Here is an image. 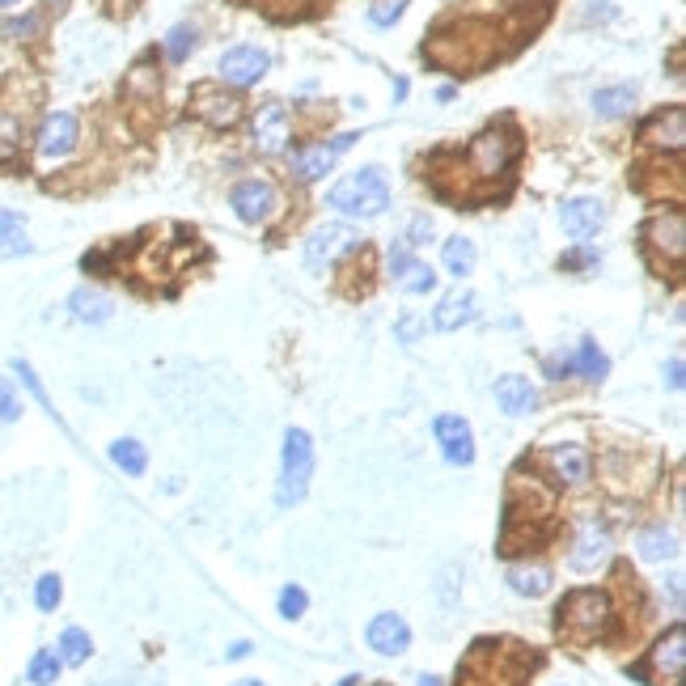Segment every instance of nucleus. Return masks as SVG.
Here are the masks:
<instances>
[{
	"label": "nucleus",
	"instance_id": "nucleus-1",
	"mask_svg": "<svg viewBox=\"0 0 686 686\" xmlns=\"http://www.w3.org/2000/svg\"><path fill=\"white\" fill-rule=\"evenodd\" d=\"M534 653L517 640H475L458 665V686H526Z\"/></svg>",
	"mask_w": 686,
	"mask_h": 686
},
{
	"label": "nucleus",
	"instance_id": "nucleus-2",
	"mask_svg": "<svg viewBox=\"0 0 686 686\" xmlns=\"http://www.w3.org/2000/svg\"><path fill=\"white\" fill-rule=\"evenodd\" d=\"M327 204L343 216H365V221H373V216H382L390 208V187H386V174L377 166H365L356 170L348 178H339V183L331 187Z\"/></svg>",
	"mask_w": 686,
	"mask_h": 686
},
{
	"label": "nucleus",
	"instance_id": "nucleus-3",
	"mask_svg": "<svg viewBox=\"0 0 686 686\" xmlns=\"http://www.w3.org/2000/svg\"><path fill=\"white\" fill-rule=\"evenodd\" d=\"M606 623H610V602H606V593H598V589H572L568 598L559 602V610H555L559 636H568L572 644L598 640L606 631Z\"/></svg>",
	"mask_w": 686,
	"mask_h": 686
},
{
	"label": "nucleus",
	"instance_id": "nucleus-4",
	"mask_svg": "<svg viewBox=\"0 0 686 686\" xmlns=\"http://www.w3.org/2000/svg\"><path fill=\"white\" fill-rule=\"evenodd\" d=\"M314 479V441L305 428H288L284 432V454H280V487H276V504L280 509H293L305 500Z\"/></svg>",
	"mask_w": 686,
	"mask_h": 686
},
{
	"label": "nucleus",
	"instance_id": "nucleus-5",
	"mask_svg": "<svg viewBox=\"0 0 686 686\" xmlns=\"http://www.w3.org/2000/svg\"><path fill=\"white\" fill-rule=\"evenodd\" d=\"M682 670H686V627L674 623L648 648V657L640 665H631L627 678H636L644 686H682Z\"/></svg>",
	"mask_w": 686,
	"mask_h": 686
},
{
	"label": "nucleus",
	"instance_id": "nucleus-6",
	"mask_svg": "<svg viewBox=\"0 0 686 686\" xmlns=\"http://www.w3.org/2000/svg\"><path fill=\"white\" fill-rule=\"evenodd\" d=\"M513 157H517V132L513 128H487L471 140V149H466V161H471L475 178H500L513 166Z\"/></svg>",
	"mask_w": 686,
	"mask_h": 686
},
{
	"label": "nucleus",
	"instance_id": "nucleus-7",
	"mask_svg": "<svg viewBox=\"0 0 686 686\" xmlns=\"http://www.w3.org/2000/svg\"><path fill=\"white\" fill-rule=\"evenodd\" d=\"M288 140H293V119H288V106L267 98L259 102L255 119H250V144L263 153V157H280L288 149Z\"/></svg>",
	"mask_w": 686,
	"mask_h": 686
},
{
	"label": "nucleus",
	"instance_id": "nucleus-8",
	"mask_svg": "<svg viewBox=\"0 0 686 686\" xmlns=\"http://www.w3.org/2000/svg\"><path fill=\"white\" fill-rule=\"evenodd\" d=\"M360 242L365 238H360L352 225H318L310 233V242H305V267H310V272H322V267H331L335 259L352 255Z\"/></svg>",
	"mask_w": 686,
	"mask_h": 686
},
{
	"label": "nucleus",
	"instance_id": "nucleus-9",
	"mask_svg": "<svg viewBox=\"0 0 686 686\" xmlns=\"http://www.w3.org/2000/svg\"><path fill=\"white\" fill-rule=\"evenodd\" d=\"M191 115L204 119L208 128H233L242 119V98L221 85H195L191 89Z\"/></svg>",
	"mask_w": 686,
	"mask_h": 686
},
{
	"label": "nucleus",
	"instance_id": "nucleus-10",
	"mask_svg": "<svg viewBox=\"0 0 686 686\" xmlns=\"http://www.w3.org/2000/svg\"><path fill=\"white\" fill-rule=\"evenodd\" d=\"M221 81L233 85V89H246V85H259L267 77V68H272V56H267L263 47H229L221 56Z\"/></svg>",
	"mask_w": 686,
	"mask_h": 686
},
{
	"label": "nucleus",
	"instance_id": "nucleus-11",
	"mask_svg": "<svg viewBox=\"0 0 686 686\" xmlns=\"http://www.w3.org/2000/svg\"><path fill=\"white\" fill-rule=\"evenodd\" d=\"M610 559V534L598 526V517H585L572 534V547H568V564L576 572H598Z\"/></svg>",
	"mask_w": 686,
	"mask_h": 686
},
{
	"label": "nucleus",
	"instance_id": "nucleus-12",
	"mask_svg": "<svg viewBox=\"0 0 686 686\" xmlns=\"http://www.w3.org/2000/svg\"><path fill=\"white\" fill-rule=\"evenodd\" d=\"M356 140H360L356 132H343V136H335L331 144H314V149L293 153V161H288V166H293V174L301 178V183H314V178H322V174L335 170V161L348 153Z\"/></svg>",
	"mask_w": 686,
	"mask_h": 686
},
{
	"label": "nucleus",
	"instance_id": "nucleus-13",
	"mask_svg": "<svg viewBox=\"0 0 686 686\" xmlns=\"http://www.w3.org/2000/svg\"><path fill=\"white\" fill-rule=\"evenodd\" d=\"M229 204H233V212H238L246 225H259V221H267V216L276 212V187L267 183V178H246V183L233 187Z\"/></svg>",
	"mask_w": 686,
	"mask_h": 686
},
{
	"label": "nucleus",
	"instance_id": "nucleus-14",
	"mask_svg": "<svg viewBox=\"0 0 686 686\" xmlns=\"http://www.w3.org/2000/svg\"><path fill=\"white\" fill-rule=\"evenodd\" d=\"M432 432H437V441H441L445 462H454V466L475 462V437H471V424H466L462 415H437Z\"/></svg>",
	"mask_w": 686,
	"mask_h": 686
},
{
	"label": "nucleus",
	"instance_id": "nucleus-15",
	"mask_svg": "<svg viewBox=\"0 0 686 686\" xmlns=\"http://www.w3.org/2000/svg\"><path fill=\"white\" fill-rule=\"evenodd\" d=\"M365 640L373 653H382V657H399L411 648V627L403 615H394V610H382V615H373L369 631H365Z\"/></svg>",
	"mask_w": 686,
	"mask_h": 686
},
{
	"label": "nucleus",
	"instance_id": "nucleus-16",
	"mask_svg": "<svg viewBox=\"0 0 686 686\" xmlns=\"http://www.w3.org/2000/svg\"><path fill=\"white\" fill-rule=\"evenodd\" d=\"M559 225H564L568 238H593V233L606 225V204L593 200V195L564 200V208H559Z\"/></svg>",
	"mask_w": 686,
	"mask_h": 686
},
{
	"label": "nucleus",
	"instance_id": "nucleus-17",
	"mask_svg": "<svg viewBox=\"0 0 686 686\" xmlns=\"http://www.w3.org/2000/svg\"><path fill=\"white\" fill-rule=\"evenodd\" d=\"M547 466H551V475H555L559 483H568V487H581V483H589V475H593L589 449L576 445V441L551 445V449H547Z\"/></svg>",
	"mask_w": 686,
	"mask_h": 686
},
{
	"label": "nucleus",
	"instance_id": "nucleus-18",
	"mask_svg": "<svg viewBox=\"0 0 686 686\" xmlns=\"http://www.w3.org/2000/svg\"><path fill=\"white\" fill-rule=\"evenodd\" d=\"M77 115H68V111H56V115H47L43 119V128H39V157L47 161H60L68 157L72 149H77Z\"/></svg>",
	"mask_w": 686,
	"mask_h": 686
},
{
	"label": "nucleus",
	"instance_id": "nucleus-19",
	"mask_svg": "<svg viewBox=\"0 0 686 686\" xmlns=\"http://www.w3.org/2000/svg\"><path fill=\"white\" fill-rule=\"evenodd\" d=\"M644 238L653 242V250H665L670 255V263H682V250H686V221H682V212H657L653 221H648L644 229Z\"/></svg>",
	"mask_w": 686,
	"mask_h": 686
},
{
	"label": "nucleus",
	"instance_id": "nucleus-20",
	"mask_svg": "<svg viewBox=\"0 0 686 686\" xmlns=\"http://www.w3.org/2000/svg\"><path fill=\"white\" fill-rule=\"evenodd\" d=\"M479 314V297L471 293V288H454V293H445L441 305L432 310V327L437 331H458L466 327V322H475Z\"/></svg>",
	"mask_w": 686,
	"mask_h": 686
},
{
	"label": "nucleus",
	"instance_id": "nucleus-21",
	"mask_svg": "<svg viewBox=\"0 0 686 686\" xmlns=\"http://www.w3.org/2000/svg\"><path fill=\"white\" fill-rule=\"evenodd\" d=\"M496 403L504 415H530L538 407V386L530 382V377H521V373H509V377H500L496 382Z\"/></svg>",
	"mask_w": 686,
	"mask_h": 686
},
{
	"label": "nucleus",
	"instance_id": "nucleus-22",
	"mask_svg": "<svg viewBox=\"0 0 686 686\" xmlns=\"http://www.w3.org/2000/svg\"><path fill=\"white\" fill-rule=\"evenodd\" d=\"M68 314L77 322H85V327H102V322H111L115 301L106 293H98V288H77V293L68 297Z\"/></svg>",
	"mask_w": 686,
	"mask_h": 686
},
{
	"label": "nucleus",
	"instance_id": "nucleus-23",
	"mask_svg": "<svg viewBox=\"0 0 686 686\" xmlns=\"http://www.w3.org/2000/svg\"><path fill=\"white\" fill-rule=\"evenodd\" d=\"M644 140H653V144H670V149H682V140H686V111L682 106H670V115H653L644 123Z\"/></svg>",
	"mask_w": 686,
	"mask_h": 686
},
{
	"label": "nucleus",
	"instance_id": "nucleus-24",
	"mask_svg": "<svg viewBox=\"0 0 686 686\" xmlns=\"http://www.w3.org/2000/svg\"><path fill=\"white\" fill-rule=\"evenodd\" d=\"M568 369L581 373L585 382H602V377L610 373V360H606V352L593 339H581V343H576V352L568 356Z\"/></svg>",
	"mask_w": 686,
	"mask_h": 686
},
{
	"label": "nucleus",
	"instance_id": "nucleus-25",
	"mask_svg": "<svg viewBox=\"0 0 686 686\" xmlns=\"http://www.w3.org/2000/svg\"><path fill=\"white\" fill-rule=\"evenodd\" d=\"M509 589L517 598H543L551 589V572L543 564H513L509 568Z\"/></svg>",
	"mask_w": 686,
	"mask_h": 686
},
{
	"label": "nucleus",
	"instance_id": "nucleus-26",
	"mask_svg": "<svg viewBox=\"0 0 686 686\" xmlns=\"http://www.w3.org/2000/svg\"><path fill=\"white\" fill-rule=\"evenodd\" d=\"M631 106H636V89L631 85H610V89H598V94H593V111L602 119H623Z\"/></svg>",
	"mask_w": 686,
	"mask_h": 686
},
{
	"label": "nucleus",
	"instance_id": "nucleus-27",
	"mask_svg": "<svg viewBox=\"0 0 686 686\" xmlns=\"http://www.w3.org/2000/svg\"><path fill=\"white\" fill-rule=\"evenodd\" d=\"M636 547H640V559H648V564H661V559H674L678 555V538L665 530V526H653V530H644L636 538Z\"/></svg>",
	"mask_w": 686,
	"mask_h": 686
},
{
	"label": "nucleus",
	"instance_id": "nucleus-28",
	"mask_svg": "<svg viewBox=\"0 0 686 686\" xmlns=\"http://www.w3.org/2000/svg\"><path fill=\"white\" fill-rule=\"evenodd\" d=\"M111 462L119 466L123 475H132V479H140L144 471H149V454H144V445L132 441V437H119V441L111 445Z\"/></svg>",
	"mask_w": 686,
	"mask_h": 686
},
{
	"label": "nucleus",
	"instance_id": "nucleus-29",
	"mask_svg": "<svg viewBox=\"0 0 686 686\" xmlns=\"http://www.w3.org/2000/svg\"><path fill=\"white\" fill-rule=\"evenodd\" d=\"M0 250L5 255H30V238H26V225H22V216L9 212V208H0Z\"/></svg>",
	"mask_w": 686,
	"mask_h": 686
},
{
	"label": "nucleus",
	"instance_id": "nucleus-30",
	"mask_svg": "<svg viewBox=\"0 0 686 686\" xmlns=\"http://www.w3.org/2000/svg\"><path fill=\"white\" fill-rule=\"evenodd\" d=\"M394 284H399V293H411V297H420V293H432L437 288V272H432L428 263L420 259H411L399 276H394Z\"/></svg>",
	"mask_w": 686,
	"mask_h": 686
},
{
	"label": "nucleus",
	"instance_id": "nucleus-31",
	"mask_svg": "<svg viewBox=\"0 0 686 686\" xmlns=\"http://www.w3.org/2000/svg\"><path fill=\"white\" fill-rule=\"evenodd\" d=\"M445 272L454 280L475 272V242L471 238H449L445 242Z\"/></svg>",
	"mask_w": 686,
	"mask_h": 686
},
{
	"label": "nucleus",
	"instance_id": "nucleus-32",
	"mask_svg": "<svg viewBox=\"0 0 686 686\" xmlns=\"http://www.w3.org/2000/svg\"><path fill=\"white\" fill-rule=\"evenodd\" d=\"M89 653H94V640H89V631H81V627H68L64 636H60L56 657H60L64 665H85V661H89Z\"/></svg>",
	"mask_w": 686,
	"mask_h": 686
},
{
	"label": "nucleus",
	"instance_id": "nucleus-33",
	"mask_svg": "<svg viewBox=\"0 0 686 686\" xmlns=\"http://www.w3.org/2000/svg\"><path fill=\"white\" fill-rule=\"evenodd\" d=\"M60 670H64V661L56 657V648H39V653L30 657V665H26V678L34 686H51L60 678Z\"/></svg>",
	"mask_w": 686,
	"mask_h": 686
},
{
	"label": "nucleus",
	"instance_id": "nucleus-34",
	"mask_svg": "<svg viewBox=\"0 0 686 686\" xmlns=\"http://www.w3.org/2000/svg\"><path fill=\"white\" fill-rule=\"evenodd\" d=\"M195 47H200V30H195L191 22H183V26H174V30H170V39H166V56H170L174 64H183Z\"/></svg>",
	"mask_w": 686,
	"mask_h": 686
},
{
	"label": "nucleus",
	"instance_id": "nucleus-35",
	"mask_svg": "<svg viewBox=\"0 0 686 686\" xmlns=\"http://www.w3.org/2000/svg\"><path fill=\"white\" fill-rule=\"evenodd\" d=\"M17 149H22V119L13 111H0V161H9Z\"/></svg>",
	"mask_w": 686,
	"mask_h": 686
},
{
	"label": "nucleus",
	"instance_id": "nucleus-36",
	"mask_svg": "<svg viewBox=\"0 0 686 686\" xmlns=\"http://www.w3.org/2000/svg\"><path fill=\"white\" fill-rule=\"evenodd\" d=\"M60 598H64V585H60V576H56V572L39 576V585H34V606H39L43 615H51V610L60 606Z\"/></svg>",
	"mask_w": 686,
	"mask_h": 686
},
{
	"label": "nucleus",
	"instance_id": "nucleus-37",
	"mask_svg": "<svg viewBox=\"0 0 686 686\" xmlns=\"http://www.w3.org/2000/svg\"><path fill=\"white\" fill-rule=\"evenodd\" d=\"M280 615L284 619H301L305 615V606H310V598H305V589L301 585H288V589H280Z\"/></svg>",
	"mask_w": 686,
	"mask_h": 686
},
{
	"label": "nucleus",
	"instance_id": "nucleus-38",
	"mask_svg": "<svg viewBox=\"0 0 686 686\" xmlns=\"http://www.w3.org/2000/svg\"><path fill=\"white\" fill-rule=\"evenodd\" d=\"M17 415H22V399H17L9 377H0V424H13Z\"/></svg>",
	"mask_w": 686,
	"mask_h": 686
},
{
	"label": "nucleus",
	"instance_id": "nucleus-39",
	"mask_svg": "<svg viewBox=\"0 0 686 686\" xmlns=\"http://www.w3.org/2000/svg\"><path fill=\"white\" fill-rule=\"evenodd\" d=\"M403 9H407V0H382V5L369 9V22L373 26H394L403 17Z\"/></svg>",
	"mask_w": 686,
	"mask_h": 686
},
{
	"label": "nucleus",
	"instance_id": "nucleus-40",
	"mask_svg": "<svg viewBox=\"0 0 686 686\" xmlns=\"http://www.w3.org/2000/svg\"><path fill=\"white\" fill-rule=\"evenodd\" d=\"M13 369L22 373V382H26V390L34 394V399H39V403H43V407L51 411V399H47V390H43V382H39V377H34V369L26 365V360H13ZM51 415H56V411H51Z\"/></svg>",
	"mask_w": 686,
	"mask_h": 686
},
{
	"label": "nucleus",
	"instance_id": "nucleus-41",
	"mask_svg": "<svg viewBox=\"0 0 686 686\" xmlns=\"http://www.w3.org/2000/svg\"><path fill=\"white\" fill-rule=\"evenodd\" d=\"M407 246H428L432 242V216H415V221H411V229H407V238H403Z\"/></svg>",
	"mask_w": 686,
	"mask_h": 686
},
{
	"label": "nucleus",
	"instance_id": "nucleus-42",
	"mask_svg": "<svg viewBox=\"0 0 686 686\" xmlns=\"http://www.w3.org/2000/svg\"><path fill=\"white\" fill-rule=\"evenodd\" d=\"M34 30H39V17H13V22H5V26H0V34H5V39H26V34H34Z\"/></svg>",
	"mask_w": 686,
	"mask_h": 686
},
{
	"label": "nucleus",
	"instance_id": "nucleus-43",
	"mask_svg": "<svg viewBox=\"0 0 686 686\" xmlns=\"http://www.w3.org/2000/svg\"><path fill=\"white\" fill-rule=\"evenodd\" d=\"M415 335H420V318H403L399 322V339L403 343H415Z\"/></svg>",
	"mask_w": 686,
	"mask_h": 686
},
{
	"label": "nucleus",
	"instance_id": "nucleus-44",
	"mask_svg": "<svg viewBox=\"0 0 686 686\" xmlns=\"http://www.w3.org/2000/svg\"><path fill=\"white\" fill-rule=\"evenodd\" d=\"M670 386L682 390V360H670Z\"/></svg>",
	"mask_w": 686,
	"mask_h": 686
},
{
	"label": "nucleus",
	"instance_id": "nucleus-45",
	"mask_svg": "<svg viewBox=\"0 0 686 686\" xmlns=\"http://www.w3.org/2000/svg\"><path fill=\"white\" fill-rule=\"evenodd\" d=\"M242 657H250V644L246 640H238V644L229 648V661H242Z\"/></svg>",
	"mask_w": 686,
	"mask_h": 686
},
{
	"label": "nucleus",
	"instance_id": "nucleus-46",
	"mask_svg": "<svg viewBox=\"0 0 686 686\" xmlns=\"http://www.w3.org/2000/svg\"><path fill=\"white\" fill-rule=\"evenodd\" d=\"M420 686H441V678H432V674H424V678H420Z\"/></svg>",
	"mask_w": 686,
	"mask_h": 686
},
{
	"label": "nucleus",
	"instance_id": "nucleus-47",
	"mask_svg": "<svg viewBox=\"0 0 686 686\" xmlns=\"http://www.w3.org/2000/svg\"><path fill=\"white\" fill-rule=\"evenodd\" d=\"M233 686H263L259 678H242V682H233Z\"/></svg>",
	"mask_w": 686,
	"mask_h": 686
},
{
	"label": "nucleus",
	"instance_id": "nucleus-48",
	"mask_svg": "<svg viewBox=\"0 0 686 686\" xmlns=\"http://www.w3.org/2000/svg\"><path fill=\"white\" fill-rule=\"evenodd\" d=\"M9 5H17V0H0V9H9Z\"/></svg>",
	"mask_w": 686,
	"mask_h": 686
}]
</instances>
